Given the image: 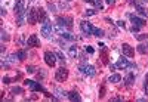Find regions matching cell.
<instances>
[{
	"mask_svg": "<svg viewBox=\"0 0 148 102\" xmlns=\"http://www.w3.org/2000/svg\"><path fill=\"white\" fill-rule=\"evenodd\" d=\"M24 83H25V86H28L33 92H42V93H45L47 98H51V99H53V101H59L56 96H53L52 93H49V92L46 90V89H45L40 83H37V81H34V80H25Z\"/></svg>",
	"mask_w": 148,
	"mask_h": 102,
	"instance_id": "1",
	"label": "cell"
},
{
	"mask_svg": "<svg viewBox=\"0 0 148 102\" xmlns=\"http://www.w3.org/2000/svg\"><path fill=\"white\" fill-rule=\"evenodd\" d=\"M24 15H27V12L24 9L22 0H15V19H16L18 27L24 25Z\"/></svg>",
	"mask_w": 148,
	"mask_h": 102,
	"instance_id": "2",
	"label": "cell"
},
{
	"mask_svg": "<svg viewBox=\"0 0 148 102\" xmlns=\"http://www.w3.org/2000/svg\"><path fill=\"white\" fill-rule=\"evenodd\" d=\"M79 71L84 75H88V77H95L96 75V70L93 65H89V64H86V62H82L80 65H79Z\"/></svg>",
	"mask_w": 148,
	"mask_h": 102,
	"instance_id": "3",
	"label": "cell"
},
{
	"mask_svg": "<svg viewBox=\"0 0 148 102\" xmlns=\"http://www.w3.org/2000/svg\"><path fill=\"white\" fill-rule=\"evenodd\" d=\"M116 67L119 68V70H138V65L136 64H133V62H130L129 59H125V58H120L119 61H117V64H116Z\"/></svg>",
	"mask_w": 148,
	"mask_h": 102,
	"instance_id": "4",
	"label": "cell"
},
{
	"mask_svg": "<svg viewBox=\"0 0 148 102\" xmlns=\"http://www.w3.org/2000/svg\"><path fill=\"white\" fill-rule=\"evenodd\" d=\"M55 21H56V24L58 25H61L62 28H68V30H71L73 28V22H74V19H73V16H56L55 18Z\"/></svg>",
	"mask_w": 148,
	"mask_h": 102,
	"instance_id": "5",
	"label": "cell"
},
{
	"mask_svg": "<svg viewBox=\"0 0 148 102\" xmlns=\"http://www.w3.org/2000/svg\"><path fill=\"white\" fill-rule=\"evenodd\" d=\"M52 31H53V27L49 19H45L43 24H42V36L45 37V39H51L52 36Z\"/></svg>",
	"mask_w": 148,
	"mask_h": 102,
	"instance_id": "6",
	"label": "cell"
},
{
	"mask_svg": "<svg viewBox=\"0 0 148 102\" xmlns=\"http://www.w3.org/2000/svg\"><path fill=\"white\" fill-rule=\"evenodd\" d=\"M43 58H45V62H46V65L47 67H55V64H56V53L55 52H51V50H46L45 52V55H43Z\"/></svg>",
	"mask_w": 148,
	"mask_h": 102,
	"instance_id": "7",
	"label": "cell"
},
{
	"mask_svg": "<svg viewBox=\"0 0 148 102\" xmlns=\"http://www.w3.org/2000/svg\"><path fill=\"white\" fill-rule=\"evenodd\" d=\"M27 19L30 25H36L39 22V16H37V8H28L27 9Z\"/></svg>",
	"mask_w": 148,
	"mask_h": 102,
	"instance_id": "8",
	"label": "cell"
},
{
	"mask_svg": "<svg viewBox=\"0 0 148 102\" xmlns=\"http://www.w3.org/2000/svg\"><path fill=\"white\" fill-rule=\"evenodd\" d=\"M93 27L95 25L93 24H90L89 21H82L80 22V30H82V33L84 34V36H93Z\"/></svg>",
	"mask_w": 148,
	"mask_h": 102,
	"instance_id": "9",
	"label": "cell"
},
{
	"mask_svg": "<svg viewBox=\"0 0 148 102\" xmlns=\"http://www.w3.org/2000/svg\"><path fill=\"white\" fill-rule=\"evenodd\" d=\"M68 70L65 68V67H61L59 70H56V73H55V80L56 81H61V83H62V81H65L67 79H68Z\"/></svg>",
	"mask_w": 148,
	"mask_h": 102,
	"instance_id": "10",
	"label": "cell"
},
{
	"mask_svg": "<svg viewBox=\"0 0 148 102\" xmlns=\"http://www.w3.org/2000/svg\"><path fill=\"white\" fill-rule=\"evenodd\" d=\"M127 18L132 21V24H133V25H138V27H144V25L147 24L145 18L136 16V15H133V14H127Z\"/></svg>",
	"mask_w": 148,
	"mask_h": 102,
	"instance_id": "11",
	"label": "cell"
},
{
	"mask_svg": "<svg viewBox=\"0 0 148 102\" xmlns=\"http://www.w3.org/2000/svg\"><path fill=\"white\" fill-rule=\"evenodd\" d=\"M121 50H123V55L127 56V58H133L135 56V49L129 43H123L121 44Z\"/></svg>",
	"mask_w": 148,
	"mask_h": 102,
	"instance_id": "12",
	"label": "cell"
},
{
	"mask_svg": "<svg viewBox=\"0 0 148 102\" xmlns=\"http://www.w3.org/2000/svg\"><path fill=\"white\" fill-rule=\"evenodd\" d=\"M110 50H108V47H101V53H99V59H101V62L104 64V65H108L110 64Z\"/></svg>",
	"mask_w": 148,
	"mask_h": 102,
	"instance_id": "13",
	"label": "cell"
},
{
	"mask_svg": "<svg viewBox=\"0 0 148 102\" xmlns=\"http://www.w3.org/2000/svg\"><path fill=\"white\" fill-rule=\"evenodd\" d=\"M40 39L37 37L36 34H31L30 37H28V40H27V46L28 47H40Z\"/></svg>",
	"mask_w": 148,
	"mask_h": 102,
	"instance_id": "14",
	"label": "cell"
},
{
	"mask_svg": "<svg viewBox=\"0 0 148 102\" xmlns=\"http://www.w3.org/2000/svg\"><path fill=\"white\" fill-rule=\"evenodd\" d=\"M67 98H68L70 101H73V102H76V101H80V99H82L80 93L76 90V89H73V90H70V92L67 93Z\"/></svg>",
	"mask_w": 148,
	"mask_h": 102,
	"instance_id": "15",
	"label": "cell"
},
{
	"mask_svg": "<svg viewBox=\"0 0 148 102\" xmlns=\"http://www.w3.org/2000/svg\"><path fill=\"white\" fill-rule=\"evenodd\" d=\"M133 81H135V73H127L126 75H125V86L126 87H130L132 84H133Z\"/></svg>",
	"mask_w": 148,
	"mask_h": 102,
	"instance_id": "16",
	"label": "cell"
},
{
	"mask_svg": "<svg viewBox=\"0 0 148 102\" xmlns=\"http://www.w3.org/2000/svg\"><path fill=\"white\" fill-rule=\"evenodd\" d=\"M67 93H68V92H65L64 89H61V87H58V86H53V95H56V98H58V99L65 98V96H67Z\"/></svg>",
	"mask_w": 148,
	"mask_h": 102,
	"instance_id": "17",
	"label": "cell"
},
{
	"mask_svg": "<svg viewBox=\"0 0 148 102\" xmlns=\"http://www.w3.org/2000/svg\"><path fill=\"white\" fill-rule=\"evenodd\" d=\"M136 52L141 53V55L148 53V42H147V43H139V44L136 46Z\"/></svg>",
	"mask_w": 148,
	"mask_h": 102,
	"instance_id": "18",
	"label": "cell"
},
{
	"mask_svg": "<svg viewBox=\"0 0 148 102\" xmlns=\"http://www.w3.org/2000/svg\"><path fill=\"white\" fill-rule=\"evenodd\" d=\"M79 47L76 46V44H73V46H70L68 47V55H70V58H77L79 56Z\"/></svg>",
	"mask_w": 148,
	"mask_h": 102,
	"instance_id": "19",
	"label": "cell"
},
{
	"mask_svg": "<svg viewBox=\"0 0 148 102\" xmlns=\"http://www.w3.org/2000/svg\"><path fill=\"white\" fill-rule=\"evenodd\" d=\"M37 16H39V21L43 22L45 19H47V15H46V10L43 8H37Z\"/></svg>",
	"mask_w": 148,
	"mask_h": 102,
	"instance_id": "20",
	"label": "cell"
},
{
	"mask_svg": "<svg viewBox=\"0 0 148 102\" xmlns=\"http://www.w3.org/2000/svg\"><path fill=\"white\" fill-rule=\"evenodd\" d=\"M108 81H110V83H120V81H121V75L117 74V73L111 74L110 77H108Z\"/></svg>",
	"mask_w": 148,
	"mask_h": 102,
	"instance_id": "21",
	"label": "cell"
},
{
	"mask_svg": "<svg viewBox=\"0 0 148 102\" xmlns=\"http://www.w3.org/2000/svg\"><path fill=\"white\" fill-rule=\"evenodd\" d=\"M133 6L136 8V12H138V14H139L141 16H147V15H148V12L145 10V8H144L142 5H138V3H135Z\"/></svg>",
	"mask_w": 148,
	"mask_h": 102,
	"instance_id": "22",
	"label": "cell"
},
{
	"mask_svg": "<svg viewBox=\"0 0 148 102\" xmlns=\"http://www.w3.org/2000/svg\"><path fill=\"white\" fill-rule=\"evenodd\" d=\"M15 55H16V58H18L19 61H25V59H27V50H25V49H21V50H18Z\"/></svg>",
	"mask_w": 148,
	"mask_h": 102,
	"instance_id": "23",
	"label": "cell"
},
{
	"mask_svg": "<svg viewBox=\"0 0 148 102\" xmlns=\"http://www.w3.org/2000/svg\"><path fill=\"white\" fill-rule=\"evenodd\" d=\"M46 77H47L46 70H43V68H39V70H37V80H45Z\"/></svg>",
	"mask_w": 148,
	"mask_h": 102,
	"instance_id": "24",
	"label": "cell"
},
{
	"mask_svg": "<svg viewBox=\"0 0 148 102\" xmlns=\"http://www.w3.org/2000/svg\"><path fill=\"white\" fill-rule=\"evenodd\" d=\"M10 93H12V95H24V87H21V86L12 87V89H10Z\"/></svg>",
	"mask_w": 148,
	"mask_h": 102,
	"instance_id": "25",
	"label": "cell"
},
{
	"mask_svg": "<svg viewBox=\"0 0 148 102\" xmlns=\"http://www.w3.org/2000/svg\"><path fill=\"white\" fill-rule=\"evenodd\" d=\"M105 95H107V86H105V84H101V87H99V95H98V98L104 99Z\"/></svg>",
	"mask_w": 148,
	"mask_h": 102,
	"instance_id": "26",
	"label": "cell"
},
{
	"mask_svg": "<svg viewBox=\"0 0 148 102\" xmlns=\"http://www.w3.org/2000/svg\"><path fill=\"white\" fill-rule=\"evenodd\" d=\"M93 15H96V9H86V10L83 12V16H86V18L93 16Z\"/></svg>",
	"mask_w": 148,
	"mask_h": 102,
	"instance_id": "27",
	"label": "cell"
},
{
	"mask_svg": "<svg viewBox=\"0 0 148 102\" xmlns=\"http://www.w3.org/2000/svg\"><path fill=\"white\" fill-rule=\"evenodd\" d=\"M135 39L138 42H144V40H148V33H142V34H136L135 36Z\"/></svg>",
	"mask_w": 148,
	"mask_h": 102,
	"instance_id": "28",
	"label": "cell"
},
{
	"mask_svg": "<svg viewBox=\"0 0 148 102\" xmlns=\"http://www.w3.org/2000/svg\"><path fill=\"white\" fill-rule=\"evenodd\" d=\"M10 40V36H9V33L5 30V28H2V42L5 43V42H9Z\"/></svg>",
	"mask_w": 148,
	"mask_h": 102,
	"instance_id": "29",
	"label": "cell"
},
{
	"mask_svg": "<svg viewBox=\"0 0 148 102\" xmlns=\"http://www.w3.org/2000/svg\"><path fill=\"white\" fill-rule=\"evenodd\" d=\"M104 30H101V28H98V27H93V36H96V37H104Z\"/></svg>",
	"mask_w": 148,
	"mask_h": 102,
	"instance_id": "30",
	"label": "cell"
},
{
	"mask_svg": "<svg viewBox=\"0 0 148 102\" xmlns=\"http://www.w3.org/2000/svg\"><path fill=\"white\" fill-rule=\"evenodd\" d=\"M84 52H86V53H89V55H93L95 50H93V47H92L90 44H86V46H84Z\"/></svg>",
	"mask_w": 148,
	"mask_h": 102,
	"instance_id": "31",
	"label": "cell"
},
{
	"mask_svg": "<svg viewBox=\"0 0 148 102\" xmlns=\"http://www.w3.org/2000/svg\"><path fill=\"white\" fill-rule=\"evenodd\" d=\"M25 71L30 73V74H34V73L37 71V68H36L34 65H27V67H25Z\"/></svg>",
	"mask_w": 148,
	"mask_h": 102,
	"instance_id": "32",
	"label": "cell"
},
{
	"mask_svg": "<svg viewBox=\"0 0 148 102\" xmlns=\"http://www.w3.org/2000/svg\"><path fill=\"white\" fill-rule=\"evenodd\" d=\"M56 53V56H58V61L61 62V64H65V56L61 53V52H55Z\"/></svg>",
	"mask_w": 148,
	"mask_h": 102,
	"instance_id": "33",
	"label": "cell"
},
{
	"mask_svg": "<svg viewBox=\"0 0 148 102\" xmlns=\"http://www.w3.org/2000/svg\"><path fill=\"white\" fill-rule=\"evenodd\" d=\"M47 8H49V10H51V12H56V6L52 2H47Z\"/></svg>",
	"mask_w": 148,
	"mask_h": 102,
	"instance_id": "34",
	"label": "cell"
},
{
	"mask_svg": "<svg viewBox=\"0 0 148 102\" xmlns=\"http://www.w3.org/2000/svg\"><path fill=\"white\" fill-rule=\"evenodd\" d=\"M110 101L111 102H121V101H125V99H123L121 96H114V98H111Z\"/></svg>",
	"mask_w": 148,
	"mask_h": 102,
	"instance_id": "35",
	"label": "cell"
},
{
	"mask_svg": "<svg viewBox=\"0 0 148 102\" xmlns=\"http://www.w3.org/2000/svg\"><path fill=\"white\" fill-rule=\"evenodd\" d=\"M2 81H3L5 84H9L10 81H14V79H10V77H6V75H5V77L2 79Z\"/></svg>",
	"mask_w": 148,
	"mask_h": 102,
	"instance_id": "36",
	"label": "cell"
},
{
	"mask_svg": "<svg viewBox=\"0 0 148 102\" xmlns=\"http://www.w3.org/2000/svg\"><path fill=\"white\" fill-rule=\"evenodd\" d=\"M139 28H141V27H138V25H132V27H130V31H132V33H138Z\"/></svg>",
	"mask_w": 148,
	"mask_h": 102,
	"instance_id": "37",
	"label": "cell"
},
{
	"mask_svg": "<svg viewBox=\"0 0 148 102\" xmlns=\"http://www.w3.org/2000/svg\"><path fill=\"white\" fill-rule=\"evenodd\" d=\"M59 6L62 8V9H70V5H68V3H65V2H61V3H59Z\"/></svg>",
	"mask_w": 148,
	"mask_h": 102,
	"instance_id": "38",
	"label": "cell"
},
{
	"mask_svg": "<svg viewBox=\"0 0 148 102\" xmlns=\"http://www.w3.org/2000/svg\"><path fill=\"white\" fill-rule=\"evenodd\" d=\"M116 24L119 25V27H120V28H126V25H125V22H123V21H117Z\"/></svg>",
	"mask_w": 148,
	"mask_h": 102,
	"instance_id": "39",
	"label": "cell"
},
{
	"mask_svg": "<svg viewBox=\"0 0 148 102\" xmlns=\"http://www.w3.org/2000/svg\"><path fill=\"white\" fill-rule=\"evenodd\" d=\"M22 79V74L21 73H18L16 75H15V79H14V81H18V80H21Z\"/></svg>",
	"mask_w": 148,
	"mask_h": 102,
	"instance_id": "40",
	"label": "cell"
},
{
	"mask_svg": "<svg viewBox=\"0 0 148 102\" xmlns=\"http://www.w3.org/2000/svg\"><path fill=\"white\" fill-rule=\"evenodd\" d=\"M108 67H110V70H111V71H114V70L117 68V67L114 65V64H108Z\"/></svg>",
	"mask_w": 148,
	"mask_h": 102,
	"instance_id": "41",
	"label": "cell"
},
{
	"mask_svg": "<svg viewBox=\"0 0 148 102\" xmlns=\"http://www.w3.org/2000/svg\"><path fill=\"white\" fill-rule=\"evenodd\" d=\"M6 14H8V12H6V9L2 6V16H6Z\"/></svg>",
	"mask_w": 148,
	"mask_h": 102,
	"instance_id": "42",
	"label": "cell"
},
{
	"mask_svg": "<svg viewBox=\"0 0 148 102\" xmlns=\"http://www.w3.org/2000/svg\"><path fill=\"white\" fill-rule=\"evenodd\" d=\"M105 2H107L108 5H114V3H116V0H105Z\"/></svg>",
	"mask_w": 148,
	"mask_h": 102,
	"instance_id": "43",
	"label": "cell"
},
{
	"mask_svg": "<svg viewBox=\"0 0 148 102\" xmlns=\"http://www.w3.org/2000/svg\"><path fill=\"white\" fill-rule=\"evenodd\" d=\"M144 87H148V74L145 75V86Z\"/></svg>",
	"mask_w": 148,
	"mask_h": 102,
	"instance_id": "44",
	"label": "cell"
},
{
	"mask_svg": "<svg viewBox=\"0 0 148 102\" xmlns=\"http://www.w3.org/2000/svg\"><path fill=\"white\" fill-rule=\"evenodd\" d=\"M0 50H2V53H5V50H6V47H5V44H2V49H0Z\"/></svg>",
	"mask_w": 148,
	"mask_h": 102,
	"instance_id": "45",
	"label": "cell"
},
{
	"mask_svg": "<svg viewBox=\"0 0 148 102\" xmlns=\"http://www.w3.org/2000/svg\"><path fill=\"white\" fill-rule=\"evenodd\" d=\"M83 2H88V3H95V0H83Z\"/></svg>",
	"mask_w": 148,
	"mask_h": 102,
	"instance_id": "46",
	"label": "cell"
},
{
	"mask_svg": "<svg viewBox=\"0 0 148 102\" xmlns=\"http://www.w3.org/2000/svg\"><path fill=\"white\" fill-rule=\"evenodd\" d=\"M145 93H147V96H148V87H145Z\"/></svg>",
	"mask_w": 148,
	"mask_h": 102,
	"instance_id": "47",
	"label": "cell"
}]
</instances>
